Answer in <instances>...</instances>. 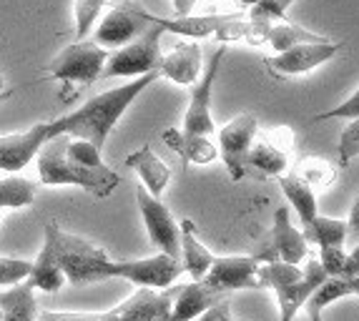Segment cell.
Listing matches in <instances>:
<instances>
[{"label":"cell","mask_w":359,"mask_h":321,"mask_svg":"<svg viewBox=\"0 0 359 321\" xmlns=\"http://www.w3.org/2000/svg\"><path fill=\"white\" fill-rule=\"evenodd\" d=\"M48 141H53L48 121H41V123L30 125L28 131L0 136V171H6V173L23 171L30 160L38 158L41 149Z\"/></svg>","instance_id":"4fadbf2b"},{"label":"cell","mask_w":359,"mask_h":321,"mask_svg":"<svg viewBox=\"0 0 359 321\" xmlns=\"http://www.w3.org/2000/svg\"><path fill=\"white\" fill-rule=\"evenodd\" d=\"M314 43H330L327 36H319L314 30H306L297 23H276L269 33V46L274 48V53H287L292 48H299V46H314Z\"/></svg>","instance_id":"4316f807"},{"label":"cell","mask_w":359,"mask_h":321,"mask_svg":"<svg viewBox=\"0 0 359 321\" xmlns=\"http://www.w3.org/2000/svg\"><path fill=\"white\" fill-rule=\"evenodd\" d=\"M136 198L151 244L158 249V254H166L171 259H181V226L176 224L171 211L163 206L161 198L151 196L144 186L136 189Z\"/></svg>","instance_id":"8fae6325"},{"label":"cell","mask_w":359,"mask_h":321,"mask_svg":"<svg viewBox=\"0 0 359 321\" xmlns=\"http://www.w3.org/2000/svg\"><path fill=\"white\" fill-rule=\"evenodd\" d=\"M184 274V264L181 259H171L166 254H156L149 259H136V261H114V259H103L96 261L86 274V284L106 279H126L136 289H154V292H166L174 281Z\"/></svg>","instance_id":"5b68a950"},{"label":"cell","mask_w":359,"mask_h":321,"mask_svg":"<svg viewBox=\"0 0 359 321\" xmlns=\"http://www.w3.org/2000/svg\"><path fill=\"white\" fill-rule=\"evenodd\" d=\"M151 28H154L151 13L144 6L114 3V6H108V13L103 15L98 28L93 30V43L101 46L103 50H108V48L121 50V48L131 46L136 38H141Z\"/></svg>","instance_id":"52a82bcc"},{"label":"cell","mask_w":359,"mask_h":321,"mask_svg":"<svg viewBox=\"0 0 359 321\" xmlns=\"http://www.w3.org/2000/svg\"><path fill=\"white\" fill-rule=\"evenodd\" d=\"M161 36L163 30L154 25L144 36L136 38L131 46L114 50L108 55L103 78H141L156 73L161 66Z\"/></svg>","instance_id":"ba28073f"},{"label":"cell","mask_w":359,"mask_h":321,"mask_svg":"<svg viewBox=\"0 0 359 321\" xmlns=\"http://www.w3.org/2000/svg\"><path fill=\"white\" fill-rule=\"evenodd\" d=\"M354 158H359V118L352 121L339 136V163L347 166Z\"/></svg>","instance_id":"d590c367"},{"label":"cell","mask_w":359,"mask_h":321,"mask_svg":"<svg viewBox=\"0 0 359 321\" xmlns=\"http://www.w3.org/2000/svg\"><path fill=\"white\" fill-rule=\"evenodd\" d=\"M347 296H352V284H349V279H327L322 289L311 296L309 303L317 306L319 311H324V309H330L332 303H337L339 299H347Z\"/></svg>","instance_id":"4dcf8cb0"},{"label":"cell","mask_w":359,"mask_h":321,"mask_svg":"<svg viewBox=\"0 0 359 321\" xmlns=\"http://www.w3.org/2000/svg\"><path fill=\"white\" fill-rule=\"evenodd\" d=\"M158 78H161V73L156 71V73H149V76L133 78V81L118 86V88L103 90V93L93 95L83 106H78L76 111H71V114L63 116V118L48 121L50 136L53 138L68 136V138H78V141H88V143H93L98 151H103L106 138L111 136L116 123L123 118L128 106H131L149 86H154Z\"/></svg>","instance_id":"6da1fadb"},{"label":"cell","mask_w":359,"mask_h":321,"mask_svg":"<svg viewBox=\"0 0 359 321\" xmlns=\"http://www.w3.org/2000/svg\"><path fill=\"white\" fill-rule=\"evenodd\" d=\"M68 136L48 141L38 153V184L41 186H78L96 198L111 196L121 184V176L111 166L86 168L66 156Z\"/></svg>","instance_id":"7a4b0ae2"},{"label":"cell","mask_w":359,"mask_h":321,"mask_svg":"<svg viewBox=\"0 0 359 321\" xmlns=\"http://www.w3.org/2000/svg\"><path fill=\"white\" fill-rule=\"evenodd\" d=\"M357 276H359V244L347 254V271H344V279H357Z\"/></svg>","instance_id":"60d3db41"},{"label":"cell","mask_w":359,"mask_h":321,"mask_svg":"<svg viewBox=\"0 0 359 321\" xmlns=\"http://www.w3.org/2000/svg\"><path fill=\"white\" fill-rule=\"evenodd\" d=\"M13 93H15V90H13V88H8V90H6V93L0 95V103H6V101H8V98H13Z\"/></svg>","instance_id":"ee69618b"},{"label":"cell","mask_w":359,"mask_h":321,"mask_svg":"<svg viewBox=\"0 0 359 321\" xmlns=\"http://www.w3.org/2000/svg\"><path fill=\"white\" fill-rule=\"evenodd\" d=\"M226 321H236V319H233V316H231V314H229V316H226Z\"/></svg>","instance_id":"bcb514c9"},{"label":"cell","mask_w":359,"mask_h":321,"mask_svg":"<svg viewBox=\"0 0 359 321\" xmlns=\"http://www.w3.org/2000/svg\"><path fill=\"white\" fill-rule=\"evenodd\" d=\"M319 264H322L324 274L330 276V279H344V271H347V251L344 249H322Z\"/></svg>","instance_id":"8d00e7d4"},{"label":"cell","mask_w":359,"mask_h":321,"mask_svg":"<svg viewBox=\"0 0 359 321\" xmlns=\"http://www.w3.org/2000/svg\"><path fill=\"white\" fill-rule=\"evenodd\" d=\"M126 168H131L141 179V186L149 191L154 198H161V193L171 184V168L154 153L151 143H144L138 151L126 156Z\"/></svg>","instance_id":"ac0fdd59"},{"label":"cell","mask_w":359,"mask_h":321,"mask_svg":"<svg viewBox=\"0 0 359 321\" xmlns=\"http://www.w3.org/2000/svg\"><path fill=\"white\" fill-rule=\"evenodd\" d=\"M158 73L179 86H196L201 78V46L179 43L161 58Z\"/></svg>","instance_id":"e0dca14e"},{"label":"cell","mask_w":359,"mask_h":321,"mask_svg":"<svg viewBox=\"0 0 359 321\" xmlns=\"http://www.w3.org/2000/svg\"><path fill=\"white\" fill-rule=\"evenodd\" d=\"M216 256L201 244V238L196 236V226L191 219L181 221V264L184 271L191 276V281H204L209 276L211 266H214Z\"/></svg>","instance_id":"44dd1931"},{"label":"cell","mask_w":359,"mask_h":321,"mask_svg":"<svg viewBox=\"0 0 359 321\" xmlns=\"http://www.w3.org/2000/svg\"><path fill=\"white\" fill-rule=\"evenodd\" d=\"M259 138L266 141L269 146H274L276 151H282L289 158H292L294 149H297V136H294V131L289 125H271V128H264V131H259Z\"/></svg>","instance_id":"836d02e7"},{"label":"cell","mask_w":359,"mask_h":321,"mask_svg":"<svg viewBox=\"0 0 359 321\" xmlns=\"http://www.w3.org/2000/svg\"><path fill=\"white\" fill-rule=\"evenodd\" d=\"M161 138L168 149L184 158L186 166H209L219 158V146L206 136H189L181 128H166Z\"/></svg>","instance_id":"ffe728a7"},{"label":"cell","mask_w":359,"mask_h":321,"mask_svg":"<svg viewBox=\"0 0 359 321\" xmlns=\"http://www.w3.org/2000/svg\"><path fill=\"white\" fill-rule=\"evenodd\" d=\"M332 118H352V121L359 118V88L354 90L344 103L330 108V111H324V114L311 116V123H322V121H332Z\"/></svg>","instance_id":"74e56055"},{"label":"cell","mask_w":359,"mask_h":321,"mask_svg":"<svg viewBox=\"0 0 359 321\" xmlns=\"http://www.w3.org/2000/svg\"><path fill=\"white\" fill-rule=\"evenodd\" d=\"M224 55H226V48H219L214 55H211V63L206 68V73L198 78V83L191 88V101L186 108L184 123H181V131L189 133V136H206L209 138L214 133V118H211V90H214L216 76H219V68L224 63Z\"/></svg>","instance_id":"7c38bea8"},{"label":"cell","mask_w":359,"mask_h":321,"mask_svg":"<svg viewBox=\"0 0 359 321\" xmlns=\"http://www.w3.org/2000/svg\"><path fill=\"white\" fill-rule=\"evenodd\" d=\"M233 18V13H206V15H186V18H156L151 15V23L158 25L163 33H174L181 38H209L216 36L226 20Z\"/></svg>","instance_id":"7402d4cb"},{"label":"cell","mask_w":359,"mask_h":321,"mask_svg":"<svg viewBox=\"0 0 359 321\" xmlns=\"http://www.w3.org/2000/svg\"><path fill=\"white\" fill-rule=\"evenodd\" d=\"M279 186H282V193L287 196L289 206L297 211V216L302 219V228L309 226L311 221L317 219V193L304 184V181L297 176V173H284L279 179Z\"/></svg>","instance_id":"cb8c5ba5"},{"label":"cell","mask_w":359,"mask_h":321,"mask_svg":"<svg viewBox=\"0 0 359 321\" xmlns=\"http://www.w3.org/2000/svg\"><path fill=\"white\" fill-rule=\"evenodd\" d=\"M6 93V78H3V73H0V95Z\"/></svg>","instance_id":"f6af8a7d"},{"label":"cell","mask_w":359,"mask_h":321,"mask_svg":"<svg viewBox=\"0 0 359 321\" xmlns=\"http://www.w3.org/2000/svg\"><path fill=\"white\" fill-rule=\"evenodd\" d=\"M349 284H352V296H359V276L357 279H349Z\"/></svg>","instance_id":"7bdbcfd3"},{"label":"cell","mask_w":359,"mask_h":321,"mask_svg":"<svg viewBox=\"0 0 359 321\" xmlns=\"http://www.w3.org/2000/svg\"><path fill=\"white\" fill-rule=\"evenodd\" d=\"M259 266L262 264L254 256H224V259L216 256L204 284H209L224 296H229L231 292H241V289H262Z\"/></svg>","instance_id":"5bb4252c"},{"label":"cell","mask_w":359,"mask_h":321,"mask_svg":"<svg viewBox=\"0 0 359 321\" xmlns=\"http://www.w3.org/2000/svg\"><path fill=\"white\" fill-rule=\"evenodd\" d=\"M231 314V301H222V303H216L214 309H209L206 314L198 316V321H226V316Z\"/></svg>","instance_id":"ab89813d"},{"label":"cell","mask_w":359,"mask_h":321,"mask_svg":"<svg viewBox=\"0 0 359 321\" xmlns=\"http://www.w3.org/2000/svg\"><path fill=\"white\" fill-rule=\"evenodd\" d=\"M38 184L18 176H8L0 179V211L3 208H25L36 201Z\"/></svg>","instance_id":"f1b7e54d"},{"label":"cell","mask_w":359,"mask_h":321,"mask_svg":"<svg viewBox=\"0 0 359 321\" xmlns=\"http://www.w3.org/2000/svg\"><path fill=\"white\" fill-rule=\"evenodd\" d=\"M106 8H108V3H103V0H78V3H73L78 43L86 41V36H88L90 28L96 25V20L101 18V13L106 11Z\"/></svg>","instance_id":"f546056e"},{"label":"cell","mask_w":359,"mask_h":321,"mask_svg":"<svg viewBox=\"0 0 359 321\" xmlns=\"http://www.w3.org/2000/svg\"><path fill=\"white\" fill-rule=\"evenodd\" d=\"M306 311H309V321H324V319H322V311H319L317 306H311V303H306Z\"/></svg>","instance_id":"b9f144b4"},{"label":"cell","mask_w":359,"mask_h":321,"mask_svg":"<svg viewBox=\"0 0 359 321\" xmlns=\"http://www.w3.org/2000/svg\"><path fill=\"white\" fill-rule=\"evenodd\" d=\"M30 266L33 264L25 261V259H8V256H0V286H15L23 284L30 276Z\"/></svg>","instance_id":"d6a6232c"},{"label":"cell","mask_w":359,"mask_h":321,"mask_svg":"<svg viewBox=\"0 0 359 321\" xmlns=\"http://www.w3.org/2000/svg\"><path fill=\"white\" fill-rule=\"evenodd\" d=\"M0 321H3V314H0Z\"/></svg>","instance_id":"7dc6e473"},{"label":"cell","mask_w":359,"mask_h":321,"mask_svg":"<svg viewBox=\"0 0 359 321\" xmlns=\"http://www.w3.org/2000/svg\"><path fill=\"white\" fill-rule=\"evenodd\" d=\"M292 8L289 0H282V3H274V0H264V3H254L249 6V18L257 20H266V23H284V15Z\"/></svg>","instance_id":"e575fe53"},{"label":"cell","mask_w":359,"mask_h":321,"mask_svg":"<svg viewBox=\"0 0 359 321\" xmlns=\"http://www.w3.org/2000/svg\"><path fill=\"white\" fill-rule=\"evenodd\" d=\"M344 43H314V46H299L292 48L287 53H279L274 58H269L266 68H269L274 76H306L314 68H319L322 63L332 60L337 53H339Z\"/></svg>","instance_id":"9a60e30c"},{"label":"cell","mask_w":359,"mask_h":321,"mask_svg":"<svg viewBox=\"0 0 359 321\" xmlns=\"http://www.w3.org/2000/svg\"><path fill=\"white\" fill-rule=\"evenodd\" d=\"M259 264H292V266H302L309 259L306 251V238L302 233V228H297L292 224L287 206H279L274 211V224H271L269 241L259 254H254Z\"/></svg>","instance_id":"9c48e42d"},{"label":"cell","mask_w":359,"mask_h":321,"mask_svg":"<svg viewBox=\"0 0 359 321\" xmlns=\"http://www.w3.org/2000/svg\"><path fill=\"white\" fill-rule=\"evenodd\" d=\"M108 55L111 53L96 46L93 41H76L63 48L48 66V76L66 86L60 90V98L71 101L68 95H76L78 90L88 88V86L96 83L98 78H103Z\"/></svg>","instance_id":"8992f818"},{"label":"cell","mask_w":359,"mask_h":321,"mask_svg":"<svg viewBox=\"0 0 359 321\" xmlns=\"http://www.w3.org/2000/svg\"><path fill=\"white\" fill-rule=\"evenodd\" d=\"M229 296L219 294L216 289H211L204 281H189V284H181L179 299H176L174 309L168 321H191L196 316L206 314L209 309H214L216 303L226 301Z\"/></svg>","instance_id":"d6986e66"},{"label":"cell","mask_w":359,"mask_h":321,"mask_svg":"<svg viewBox=\"0 0 359 321\" xmlns=\"http://www.w3.org/2000/svg\"><path fill=\"white\" fill-rule=\"evenodd\" d=\"M30 276L28 281L36 292H46L53 294L58 289H63L66 284V274H63V266H60V256H58V246H55V236H53V226H46L43 231V246L38 251L36 261H30Z\"/></svg>","instance_id":"2e32d148"},{"label":"cell","mask_w":359,"mask_h":321,"mask_svg":"<svg viewBox=\"0 0 359 321\" xmlns=\"http://www.w3.org/2000/svg\"><path fill=\"white\" fill-rule=\"evenodd\" d=\"M289 156H284L282 151H276L274 146H269L266 141L257 136L254 149L246 158V166L257 168V171L266 173V176H284V171L289 168Z\"/></svg>","instance_id":"83f0119b"},{"label":"cell","mask_w":359,"mask_h":321,"mask_svg":"<svg viewBox=\"0 0 359 321\" xmlns=\"http://www.w3.org/2000/svg\"><path fill=\"white\" fill-rule=\"evenodd\" d=\"M347 241H354V246L359 244V196L354 198L347 216Z\"/></svg>","instance_id":"f35d334b"},{"label":"cell","mask_w":359,"mask_h":321,"mask_svg":"<svg viewBox=\"0 0 359 321\" xmlns=\"http://www.w3.org/2000/svg\"><path fill=\"white\" fill-rule=\"evenodd\" d=\"M306 241H314L319 249H344L347 244V221L317 216L309 226L302 228Z\"/></svg>","instance_id":"d4e9b609"},{"label":"cell","mask_w":359,"mask_h":321,"mask_svg":"<svg viewBox=\"0 0 359 321\" xmlns=\"http://www.w3.org/2000/svg\"><path fill=\"white\" fill-rule=\"evenodd\" d=\"M41 306L36 301V289L23 281V284L11 286L8 292H0V314L3 321H38L41 319Z\"/></svg>","instance_id":"603a6c76"},{"label":"cell","mask_w":359,"mask_h":321,"mask_svg":"<svg viewBox=\"0 0 359 321\" xmlns=\"http://www.w3.org/2000/svg\"><path fill=\"white\" fill-rule=\"evenodd\" d=\"M181 286L166 292L136 289L126 301L106 311H41L38 321H168Z\"/></svg>","instance_id":"277c9868"},{"label":"cell","mask_w":359,"mask_h":321,"mask_svg":"<svg viewBox=\"0 0 359 321\" xmlns=\"http://www.w3.org/2000/svg\"><path fill=\"white\" fill-rule=\"evenodd\" d=\"M259 131H262V125H259L257 114L236 116V118H231L219 131L222 158L226 163V171L231 176V181H241L246 176V158L252 153Z\"/></svg>","instance_id":"30bf717a"},{"label":"cell","mask_w":359,"mask_h":321,"mask_svg":"<svg viewBox=\"0 0 359 321\" xmlns=\"http://www.w3.org/2000/svg\"><path fill=\"white\" fill-rule=\"evenodd\" d=\"M294 173H297L314 193H319V191H327L330 186H334L337 176H339V166H337L334 160L322 158V156H306V158L299 160V166H297Z\"/></svg>","instance_id":"484cf974"},{"label":"cell","mask_w":359,"mask_h":321,"mask_svg":"<svg viewBox=\"0 0 359 321\" xmlns=\"http://www.w3.org/2000/svg\"><path fill=\"white\" fill-rule=\"evenodd\" d=\"M330 276L324 274L319 259H306V266H292V264H262L259 266V281L262 289H271L279 303L282 321H294V316L311 301V296L324 286Z\"/></svg>","instance_id":"3957f363"},{"label":"cell","mask_w":359,"mask_h":321,"mask_svg":"<svg viewBox=\"0 0 359 321\" xmlns=\"http://www.w3.org/2000/svg\"><path fill=\"white\" fill-rule=\"evenodd\" d=\"M66 156L73 160V163H78V166H86V168H103V166H106V163H103V158H101V151H98L93 143L78 141V138H68Z\"/></svg>","instance_id":"1f68e13d"}]
</instances>
